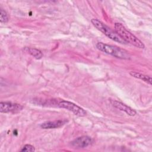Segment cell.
I'll list each match as a JSON object with an SVG mask.
<instances>
[{
	"mask_svg": "<svg viewBox=\"0 0 152 152\" xmlns=\"http://www.w3.org/2000/svg\"><path fill=\"white\" fill-rule=\"evenodd\" d=\"M115 30L126 43H131L138 48L144 49L145 48L144 43L132 33L126 30L122 24L116 23L115 24Z\"/></svg>",
	"mask_w": 152,
	"mask_h": 152,
	"instance_id": "1",
	"label": "cell"
},
{
	"mask_svg": "<svg viewBox=\"0 0 152 152\" xmlns=\"http://www.w3.org/2000/svg\"><path fill=\"white\" fill-rule=\"evenodd\" d=\"M96 48L100 51L110 55L115 58L122 59H130V55L125 49L118 46L105 44L102 42H98L96 44Z\"/></svg>",
	"mask_w": 152,
	"mask_h": 152,
	"instance_id": "2",
	"label": "cell"
},
{
	"mask_svg": "<svg viewBox=\"0 0 152 152\" xmlns=\"http://www.w3.org/2000/svg\"><path fill=\"white\" fill-rule=\"evenodd\" d=\"M91 22L97 30L100 31L111 40L120 43L121 44L126 43L115 31H114L113 30H112L110 27H109L102 21H99L96 18H93L91 19Z\"/></svg>",
	"mask_w": 152,
	"mask_h": 152,
	"instance_id": "3",
	"label": "cell"
},
{
	"mask_svg": "<svg viewBox=\"0 0 152 152\" xmlns=\"http://www.w3.org/2000/svg\"><path fill=\"white\" fill-rule=\"evenodd\" d=\"M54 106L66 109L72 112L74 115L78 116H84L86 115V110L82 107L78 106V105L72 102L65 100L55 99Z\"/></svg>",
	"mask_w": 152,
	"mask_h": 152,
	"instance_id": "4",
	"label": "cell"
},
{
	"mask_svg": "<svg viewBox=\"0 0 152 152\" xmlns=\"http://www.w3.org/2000/svg\"><path fill=\"white\" fill-rule=\"evenodd\" d=\"M23 109V106L18 103L8 102H1L0 103L1 113H17Z\"/></svg>",
	"mask_w": 152,
	"mask_h": 152,
	"instance_id": "5",
	"label": "cell"
},
{
	"mask_svg": "<svg viewBox=\"0 0 152 152\" xmlns=\"http://www.w3.org/2000/svg\"><path fill=\"white\" fill-rule=\"evenodd\" d=\"M93 143V139L87 135L76 138L71 141V144L74 148H85Z\"/></svg>",
	"mask_w": 152,
	"mask_h": 152,
	"instance_id": "6",
	"label": "cell"
},
{
	"mask_svg": "<svg viewBox=\"0 0 152 152\" xmlns=\"http://www.w3.org/2000/svg\"><path fill=\"white\" fill-rule=\"evenodd\" d=\"M110 103L113 107H115V108H116L121 111L125 112L129 116H135L137 114V112L134 109H133L131 107L126 105L125 104H124L119 101L115 100H111Z\"/></svg>",
	"mask_w": 152,
	"mask_h": 152,
	"instance_id": "7",
	"label": "cell"
},
{
	"mask_svg": "<svg viewBox=\"0 0 152 152\" xmlns=\"http://www.w3.org/2000/svg\"><path fill=\"white\" fill-rule=\"evenodd\" d=\"M66 122V120H56L53 121H47L41 124L40 126L43 129H54L61 127Z\"/></svg>",
	"mask_w": 152,
	"mask_h": 152,
	"instance_id": "8",
	"label": "cell"
},
{
	"mask_svg": "<svg viewBox=\"0 0 152 152\" xmlns=\"http://www.w3.org/2000/svg\"><path fill=\"white\" fill-rule=\"evenodd\" d=\"M129 74L134 78L141 80L147 83V84L151 85V77L150 75H145L142 73H140L138 72H135V71H131L129 72Z\"/></svg>",
	"mask_w": 152,
	"mask_h": 152,
	"instance_id": "9",
	"label": "cell"
},
{
	"mask_svg": "<svg viewBox=\"0 0 152 152\" xmlns=\"http://www.w3.org/2000/svg\"><path fill=\"white\" fill-rule=\"evenodd\" d=\"M24 51H26V52H27L37 59H40L43 57V54L42 52L40 50L36 48L26 47L24 48Z\"/></svg>",
	"mask_w": 152,
	"mask_h": 152,
	"instance_id": "10",
	"label": "cell"
},
{
	"mask_svg": "<svg viewBox=\"0 0 152 152\" xmlns=\"http://www.w3.org/2000/svg\"><path fill=\"white\" fill-rule=\"evenodd\" d=\"M8 21V17L5 10L1 8L0 10V22L1 23H6Z\"/></svg>",
	"mask_w": 152,
	"mask_h": 152,
	"instance_id": "11",
	"label": "cell"
},
{
	"mask_svg": "<svg viewBox=\"0 0 152 152\" xmlns=\"http://www.w3.org/2000/svg\"><path fill=\"white\" fill-rule=\"evenodd\" d=\"M21 151H24V152H33L35 151V148L34 146L30 144H26L24 145L22 148L20 150Z\"/></svg>",
	"mask_w": 152,
	"mask_h": 152,
	"instance_id": "12",
	"label": "cell"
}]
</instances>
